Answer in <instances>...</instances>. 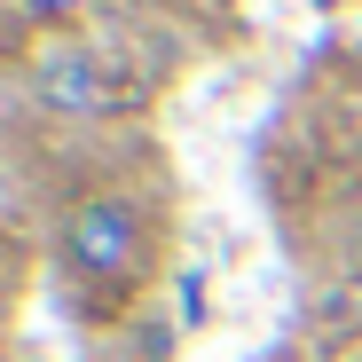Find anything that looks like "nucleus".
I'll list each match as a JSON object with an SVG mask.
<instances>
[{"label":"nucleus","instance_id":"f03ea898","mask_svg":"<svg viewBox=\"0 0 362 362\" xmlns=\"http://www.w3.org/2000/svg\"><path fill=\"white\" fill-rule=\"evenodd\" d=\"M24 87H32V110H47L55 127H87V118L110 110V87H103V55L87 40H40L32 64H24Z\"/></svg>","mask_w":362,"mask_h":362},{"label":"nucleus","instance_id":"20e7f679","mask_svg":"<svg viewBox=\"0 0 362 362\" xmlns=\"http://www.w3.org/2000/svg\"><path fill=\"white\" fill-rule=\"evenodd\" d=\"M346 252H354V276H362V221H354V245H346Z\"/></svg>","mask_w":362,"mask_h":362},{"label":"nucleus","instance_id":"39448f33","mask_svg":"<svg viewBox=\"0 0 362 362\" xmlns=\"http://www.w3.org/2000/svg\"><path fill=\"white\" fill-rule=\"evenodd\" d=\"M0 362H16V346H8V323H0Z\"/></svg>","mask_w":362,"mask_h":362},{"label":"nucleus","instance_id":"423d86ee","mask_svg":"<svg viewBox=\"0 0 362 362\" xmlns=\"http://www.w3.org/2000/svg\"><path fill=\"white\" fill-rule=\"evenodd\" d=\"M0 47H8V24H0Z\"/></svg>","mask_w":362,"mask_h":362},{"label":"nucleus","instance_id":"7ed1b4c3","mask_svg":"<svg viewBox=\"0 0 362 362\" xmlns=\"http://www.w3.org/2000/svg\"><path fill=\"white\" fill-rule=\"evenodd\" d=\"M16 8H24V24H40V32H55V40H64V32L87 16V0H16Z\"/></svg>","mask_w":362,"mask_h":362},{"label":"nucleus","instance_id":"f257e3e1","mask_svg":"<svg viewBox=\"0 0 362 362\" xmlns=\"http://www.w3.org/2000/svg\"><path fill=\"white\" fill-rule=\"evenodd\" d=\"M55 268L87 299H142L158 276V221L134 189H87L55 221Z\"/></svg>","mask_w":362,"mask_h":362},{"label":"nucleus","instance_id":"0eeeda50","mask_svg":"<svg viewBox=\"0 0 362 362\" xmlns=\"http://www.w3.org/2000/svg\"><path fill=\"white\" fill-rule=\"evenodd\" d=\"M95 362H103V354H95Z\"/></svg>","mask_w":362,"mask_h":362}]
</instances>
